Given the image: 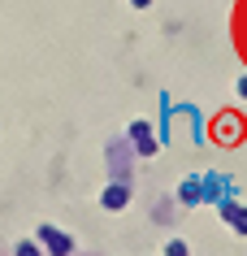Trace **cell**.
Here are the masks:
<instances>
[{
	"mask_svg": "<svg viewBox=\"0 0 247 256\" xmlns=\"http://www.w3.org/2000/svg\"><path fill=\"white\" fill-rule=\"evenodd\" d=\"M239 96H243V100H247V78H239Z\"/></svg>",
	"mask_w": 247,
	"mask_h": 256,
	"instance_id": "obj_5",
	"label": "cell"
},
{
	"mask_svg": "<svg viewBox=\"0 0 247 256\" xmlns=\"http://www.w3.org/2000/svg\"><path fill=\"white\" fill-rule=\"evenodd\" d=\"M130 4H135V9H148V4H152V0H130Z\"/></svg>",
	"mask_w": 247,
	"mask_h": 256,
	"instance_id": "obj_6",
	"label": "cell"
},
{
	"mask_svg": "<svg viewBox=\"0 0 247 256\" xmlns=\"http://www.w3.org/2000/svg\"><path fill=\"white\" fill-rule=\"evenodd\" d=\"M135 139H139V152H152V148H156V144H152V130L143 126V122L135 126Z\"/></svg>",
	"mask_w": 247,
	"mask_h": 256,
	"instance_id": "obj_3",
	"label": "cell"
},
{
	"mask_svg": "<svg viewBox=\"0 0 247 256\" xmlns=\"http://www.w3.org/2000/svg\"><path fill=\"white\" fill-rule=\"evenodd\" d=\"M126 200H130V191H126V187H109V191H104V208H126Z\"/></svg>",
	"mask_w": 247,
	"mask_h": 256,
	"instance_id": "obj_2",
	"label": "cell"
},
{
	"mask_svg": "<svg viewBox=\"0 0 247 256\" xmlns=\"http://www.w3.org/2000/svg\"><path fill=\"white\" fill-rule=\"evenodd\" d=\"M43 239L52 243V252H69V239H65V234H56V230H43Z\"/></svg>",
	"mask_w": 247,
	"mask_h": 256,
	"instance_id": "obj_4",
	"label": "cell"
},
{
	"mask_svg": "<svg viewBox=\"0 0 247 256\" xmlns=\"http://www.w3.org/2000/svg\"><path fill=\"white\" fill-rule=\"evenodd\" d=\"M221 217H226L239 234H247V208H243V204H221Z\"/></svg>",
	"mask_w": 247,
	"mask_h": 256,
	"instance_id": "obj_1",
	"label": "cell"
}]
</instances>
